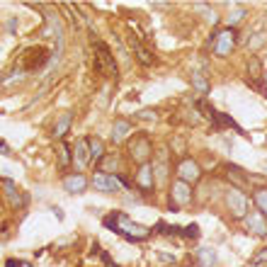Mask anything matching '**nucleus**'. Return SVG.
Returning a JSON list of instances; mask_svg holds the SVG:
<instances>
[{
    "mask_svg": "<svg viewBox=\"0 0 267 267\" xmlns=\"http://www.w3.org/2000/svg\"><path fill=\"white\" fill-rule=\"evenodd\" d=\"M129 41H132V46H134V54H136V58H138V63L141 66H151L153 63V56L148 54V49L141 44V41H136V39L129 34Z\"/></svg>",
    "mask_w": 267,
    "mask_h": 267,
    "instance_id": "6ab92c4d",
    "label": "nucleus"
},
{
    "mask_svg": "<svg viewBox=\"0 0 267 267\" xmlns=\"http://www.w3.org/2000/svg\"><path fill=\"white\" fill-rule=\"evenodd\" d=\"M226 172H229V180L236 187H246V175H241V170L236 165H226Z\"/></svg>",
    "mask_w": 267,
    "mask_h": 267,
    "instance_id": "b1692460",
    "label": "nucleus"
},
{
    "mask_svg": "<svg viewBox=\"0 0 267 267\" xmlns=\"http://www.w3.org/2000/svg\"><path fill=\"white\" fill-rule=\"evenodd\" d=\"M63 187H66L68 194H80V192H85V187H88V177L80 175V172L66 175V177H63Z\"/></svg>",
    "mask_w": 267,
    "mask_h": 267,
    "instance_id": "ddd939ff",
    "label": "nucleus"
},
{
    "mask_svg": "<svg viewBox=\"0 0 267 267\" xmlns=\"http://www.w3.org/2000/svg\"><path fill=\"white\" fill-rule=\"evenodd\" d=\"M5 267H22V263H19V260H12V258H10V260H5Z\"/></svg>",
    "mask_w": 267,
    "mask_h": 267,
    "instance_id": "2f4dec72",
    "label": "nucleus"
},
{
    "mask_svg": "<svg viewBox=\"0 0 267 267\" xmlns=\"http://www.w3.org/2000/svg\"><path fill=\"white\" fill-rule=\"evenodd\" d=\"M248 80L255 85V90H258V93L267 95V85L263 83V61H260L258 56H253L248 61Z\"/></svg>",
    "mask_w": 267,
    "mask_h": 267,
    "instance_id": "9d476101",
    "label": "nucleus"
},
{
    "mask_svg": "<svg viewBox=\"0 0 267 267\" xmlns=\"http://www.w3.org/2000/svg\"><path fill=\"white\" fill-rule=\"evenodd\" d=\"M138 119H151V122H155V112H138Z\"/></svg>",
    "mask_w": 267,
    "mask_h": 267,
    "instance_id": "7c9ffc66",
    "label": "nucleus"
},
{
    "mask_svg": "<svg viewBox=\"0 0 267 267\" xmlns=\"http://www.w3.org/2000/svg\"><path fill=\"white\" fill-rule=\"evenodd\" d=\"M192 88H194L199 95H207V93H209V80H207V76H204L202 68L192 71Z\"/></svg>",
    "mask_w": 267,
    "mask_h": 267,
    "instance_id": "aec40b11",
    "label": "nucleus"
},
{
    "mask_svg": "<svg viewBox=\"0 0 267 267\" xmlns=\"http://www.w3.org/2000/svg\"><path fill=\"white\" fill-rule=\"evenodd\" d=\"M197 265L199 267H214L216 265V250L214 248H202L197 253Z\"/></svg>",
    "mask_w": 267,
    "mask_h": 267,
    "instance_id": "412c9836",
    "label": "nucleus"
},
{
    "mask_svg": "<svg viewBox=\"0 0 267 267\" xmlns=\"http://www.w3.org/2000/svg\"><path fill=\"white\" fill-rule=\"evenodd\" d=\"M158 258H160L163 263H170V265H175V263H177V260H175V255H165V253H160Z\"/></svg>",
    "mask_w": 267,
    "mask_h": 267,
    "instance_id": "c756f323",
    "label": "nucleus"
},
{
    "mask_svg": "<svg viewBox=\"0 0 267 267\" xmlns=\"http://www.w3.org/2000/svg\"><path fill=\"white\" fill-rule=\"evenodd\" d=\"M73 163L76 168H85L90 163V148H88V138H78L73 146Z\"/></svg>",
    "mask_w": 267,
    "mask_h": 267,
    "instance_id": "2eb2a0df",
    "label": "nucleus"
},
{
    "mask_svg": "<svg viewBox=\"0 0 267 267\" xmlns=\"http://www.w3.org/2000/svg\"><path fill=\"white\" fill-rule=\"evenodd\" d=\"M122 168V160L117 158V155H105L102 160H100V170L102 172H110V175H117V170Z\"/></svg>",
    "mask_w": 267,
    "mask_h": 267,
    "instance_id": "4be33fe9",
    "label": "nucleus"
},
{
    "mask_svg": "<svg viewBox=\"0 0 267 267\" xmlns=\"http://www.w3.org/2000/svg\"><path fill=\"white\" fill-rule=\"evenodd\" d=\"M265 41H267V34H265V32H258V34H253V37H250V41H248L250 51H258V49H260Z\"/></svg>",
    "mask_w": 267,
    "mask_h": 267,
    "instance_id": "a878e982",
    "label": "nucleus"
},
{
    "mask_svg": "<svg viewBox=\"0 0 267 267\" xmlns=\"http://www.w3.org/2000/svg\"><path fill=\"white\" fill-rule=\"evenodd\" d=\"M253 202H255L258 211H263V214L267 216V190H263V187H260V190L253 194Z\"/></svg>",
    "mask_w": 267,
    "mask_h": 267,
    "instance_id": "393cba45",
    "label": "nucleus"
},
{
    "mask_svg": "<svg viewBox=\"0 0 267 267\" xmlns=\"http://www.w3.org/2000/svg\"><path fill=\"white\" fill-rule=\"evenodd\" d=\"M151 155H153L151 138H148V136H143V134L134 136L132 143H129V158L143 165V163H151Z\"/></svg>",
    "mask_w": 267,
    "mask_h": 267,
    "instance_id": "39448f33",
    "label": "nucleus"
},
{
    "mask_svg": "<svg viewBox=\"0 0 267 267\" xmlns=\"http://www.w3.org/2000/svg\"><path fill=\"white\" fill-rule=\"evenodd\" d=\"M129 134H132V122L124 119V117L115 119V124H112V138H115L117 143L124 141V138H129Z\"/></svg>",
    "mask_w": 267,
    "mask_h": 267,
    "instance_id": "dca6fc26",
    "label": "nucleus"
},
{
    "mask_svg": "<svg viewBox=\"0 0 267 267\" xmlns=\"http://www.w3.org/2000/svg\"><path fill=\"white\" fill-rule=\"evenodd\" d=\"M2 192H5V197H7V202L15 207V209H22L24 204H27V197L24 194H19L17 185L10 180V177H2Z\"/></svg>",
    "mask_w": 267,
    "mask_h": 267,
    "instance_id": "f8f14e48",
    "label": "nucleus"
},
{
    "mask_svg": "<svg viewBox=\"0 0 267 267\" xmlns=\"http://www.w3.org/2000/svg\"><path fill=\"white\" fill-rule=\"evenodd\" d=\"M71 124H73V112H63V115L58 117V122L54 124V132H51V136H54V138H63V136H66V132L71 129Z\"/></svg>",
    "mask_w": 267,
    "mask_h": 267,
    "instance_id": "f3484780",
    "label": "nucleus"
},
{
    "mask_svg": "<svg viewBox=\"0 0 267 267\" xmlns=\"http://www.w3.org/2000/svg\"><path fill=\"white\" fill-rule=\"evenodd\" d=\"M263 263H267V248H260L250 258V265H263Z\"/></svg>",
    "mask_w": 267,
    "mask_h": 267,
    "instance_id": "cd10ccee",
    "label": "nucleus"
},
{
    "mask_svg": "<svg viewBox=\"0 0 267 267\" xmlns=\"http://www.w3.org/2000/svg\"><path fill=\"white\" fill-rule=\"evenodd\" d=\"M124 185H127V180H122V177H117V175H110V172L97 170L95 175H93V187L100 190V192H110V194H115V192H119Z\"/></svg>",
    "mask_w": 267,
    "mask_h": 267,
    "instance_id": "0eeeda50",
    "label": "nucleus"
},
{
    "mask_svg": "<svg viewBox=\"0 0 267 267\" xmlns=\"http://www.w3.org/2000/svg\"><path fill=\"white\" fill-rule=\"evenodd\" d=\"M243 224H246V231H248L250 236H258V238L267 236V216L263 211L248 214V216L243 219Z\"/></svg>",
    "mask_w": 267,
    "mask_h": 267,
    "instance_id": "6e6552de",
    "label": "nucleus"
},
{
    "mask_svg": "<svg viewBox=\"0 0 267 267\" xmlns=\"http://www.w3.org/2000/svg\"><path fill=\"white\" fill-rule=\"evenodd\" d=\"M95 71L107 73L112 80L119 78V68H117L115 56H112L110 46H107V44H102V41H95Z\"/></svg>",
    "mask_w": 267,
    "mask_h": 267,
    "instance_id": "f03ea898",
    "label": "nucleus"
},
{
    "mask_svg": "<svg viewBox=\"0 0 267 267\" xmlns=\"http://www.w3.org/2000/svg\"><path fill=\"white\" fill-rule=\"evenodd\" d=\"M243 17H246V10H243V7H233V10L229 12V27L231 24H236L238 19H243Z\"/></svg>",
    "mask_w": 267,
    "mask_h": 267,
    "instance_id": "bb28decb",
    "label": "nucleus"
},
{
    "mask_svg": "<svg viewBox=\"0 0 267 267\" xmlns=\"http://www.w3.org/2000/svg\"><path fill=\"white\" fill-rule=\"evenodd\" d=\"M0 151H2V155H7V153H10V148H7V143H5V141H2V146H0Z\"/></svg>",
    "mask_w": 267,
    "mask_h": 267,
    "instance_id": "473e14b6",
    "label": "nucleus"
},
{
    "mask_svg": "<svg viewBox=\"0 0 267 267\" xmlns=\"http://www.w3.org/2000/svg\"><path fill=\"white\" fill-rule=\"evenodd\" d=\"M49 61V51L46 49H41V46H34V49H27V68L29 71H37V68H41L44 63Z\"/></svg>",
    "mask_w": 267,
    "mask_h": 267,
    "instance_id": "4468645a",
    "label": "nucleus"
},
{
    "mask_svg": "<svg viewBox=\"0 0 267 267\" xmlns=\"http://www.w3.org/2000/svg\"><path fill=\"white\" fill-rule=\"evenodd\" d=\"M155 168H153L151 163H143V165H138V172H136V185H138V190L143 192V194H148L153 192L155 187Z\"/></svg>",
    "mask_w": 267,
    "mask_h": 267,
    "instance_id": "1a4fd4ad",
    "label": "nucleus"
},
{
    "mask_svg": "<svg viewBox=\"0 0 267 267\" xmlns=\"http://www.w3.org/2000/svg\"><path fill=\"white\" fill-rule=\"evenodd\" d=\"M58 165L61 168H68L71 165V146L68 143H58Z\"/></svg>",
    "mask_w": 267,
    "mask_h": 267,
    "instance_id": "5701e85b",
    "label": "nucleus"
},
{
    "mask_svg": "<svg viewBox=\"0 0 267 267\" xmlns=\"http://www.w3.org/2000/svg\"><path fill=\"white\" fill-rule=\"evenodd\" d=\"M170 199H172V204H170L172 211L187 207V204L192 202V187H190V182H185V180H175V182H172V187H170Z\"/></svg>",
    "mask_w": 267,
    "mask_h": 267,
    "instance_id": "423d86ee",
    "label": "nucleus"
},
{
    "mask_svg": "<svg viewBox=\"0 0 267 267\" xmlns=\"http://www.w3.org/2000/svg\"><path fill=\"white\" fill-rule=\"evenodd\" d=\"M105 226L110 231L119 233L122 238H129V241H146L151 236V229L129 219L124 211H112L110 216H105Z\"/></svg>",
    "mask_w": 267,
    "mask_h": 267,
    "instance_id": "f257e3e1",
    "label": "nucleus"
},
{
    "mask_svg": "<svg viewBox=\"0 0 267 267\" xmlns=\"http://www.w3.org/2000/svg\"><path fill=\"white\" fill-rule=\"evenodd\" d=\"M88 148H90V163H100V160L107 155L102 138H97V136H90V138H88Z\"/></svg>",
    "mask_w": 267,
    "mask_h": 267,
    "instance_id": "a211bd4d",
    "label": "nucleus"
},
{
    "mask_svg": "<svg viewBox=\"0 0 267 267\" xmlns=\"http://www.w3.org/2000/svg\"><path fill=\"white\" fill-rule=\"evenodd\" d=\"M172 146H175V151H177V153L185 151V148H182V146H185V141H182L180 136H175V138H172Z\"/></svg>",
    "mask_w": 267,
    "mask_h": 267,
    "instance_id": "c85d7f7f",
    "label": "nucleus"
},
{
    "mask_svg": "<svg viewBox=\"0 0 267 267\" xmlns=\"http://www.w3.org/2000/svg\"><path fill=\"white\" fill-rule=\"evenodd\" d=\"M224 199H226V207L229 211L236 216V219H246L250 214V199L246 192H241L238 187H229L226 194H224Z\"/></svg>",
    "mask_w": 267,
    "mask_h": 267,
    "instance_id": "7ed1b4c3",
    "label": "nucleus"
},
{
    "mask_svg": "<svg viewBox=\"0 0 267 267\" xmlns=\"http://www.w3.org/2000/svg\"><path fill=\"white\" fill-rule=\"evenodd\" d=\"M199 165H197V160H192V158H182L180 160V165H177V180H185V182H194V180H199Z\"/></svg>",
    "mask_w": 267,
    "mask_h": 267,
    "instance_id": "9b49d317",
    "label": "nucleus"
},
{
    "mask_svg": "<svg viewBox=\"0 0 267 267\" xmlns=\"http://www.w3.org/2000/svg\"><path fill=\"white\" fill-rule=\"evenodd\" d=\"M236 41H238V32H236L233 27H224V29H219V32L214 34L211 49H214L216 56H229L231 51L236 49Z\"/></svg>",
    "mask_w": 267,
    "mask_h": 267,
    "instance_id": "20e7f679",
    "label": "nucleus"
}]
</instances>
